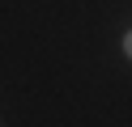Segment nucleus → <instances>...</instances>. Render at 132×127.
<instances>
[{
    "instance_id": "1",
    "label": "nucleus",
    "mask_w": 132,
    "mask_h": 127,
    "mask_svg": "<svg viewBox=\"0 0 132 127\" xmlns=\"http://www.w3.org/2000/svg\"><path fill=\"white\" fill-rule=\"evenodd\" d=\"M123 55H128V59H132V30H128V34H123Z\"/></svg>"
},
{
    "instance_id": "2",
    "label": "nucleus",
    "mask_w": 132,
    "mask_h": 127,
    "mask_svg": "<svg viewBox=\"0 0 132 127\" xmlns=\"http://www.w3.org/2000/svg\"><path fill=\"white\" fill-rule=\"evenodd\" d=\"M0 127H4V123H0Z\"/></svg>"
}]
</instances>
